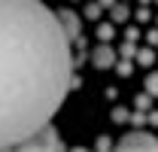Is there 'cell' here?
Returning <instances> with one entry per match:
<instances>
[{
	"instance_id": "1",
	"label": "cell",
	"mask_w": 158,
	"mask_h": 152,
	"mask_svg": "<svg viewBox=\"0 0 158 152\" xmlns=\"http://www.w3.org/2000/svg\"><path fill=\"white\" fill-rule=\"evenodd\" d=\"M70 76V40L58 15L40 0H0V149H19L52 122Z\"/></svg>"
},
{
	"instance_id": "2",
	"label": "cell",
	"mask_w": 158,
	"mask_h": 152,
	"mask_svg": "<svg viewBox=\"0 0 158 152\" xmlns=\"http://www.w3.org/2000/svg\"><path fill=\"white\" fill-rule=\"evenodd\" d=\"M19 149H61L58 131H55V128H52V122H49V125H43L37 134H31Z\"/></svg>"
},
{
	"instance_id": "3",
	"label": "cell",
	"mask_w": 158,
	"mask_h": 152,
	"mask_svg": "<svg viewBox=\"0 0 158 152\" xmlns=\"http://www.w3.org/2000/svg\"><path fill=\"white\" fill-rule=\"evenodd\" d=\"M118 149L131 152V149H146V152H155L158 149V137H152L149 131H131L118 140Z\"/></svg>"
},
{
	"instance_id": "4",
	"label": "cell",
	"mask_w": 158,
	"mask_h": 152,
	"mask_svg": "<svg viewBox=\"0 0 158 152\" xmlns=\"http://www.w3.org/2000/svg\"><path fill=\"white\" fill-rule=\"evenodd\" d=\"M91 64H94L98 70H106V67H113V64H116V52H113L106 43H100L98 49L91 52Z\"/></svg>"
},
{
	"instance_id": "5",
	"label": "cell",
	"mask_w": 158,
	"mask_h": 152,
	"mask_svg": "<svg viewBox=\"0 0 158 152\" xmlns=\"http://www.w3.org/2000/svg\"><path fill=\"white\" fill-rule=\"evenodd\" d=\"M58 21H61V27H64V34H67V40H76L79 37V21H76V15L73 12H61L58 15Z\"/></svg>"
},
{
	"instance_id": "6",
	"label": "cell",
	"mask_w": 158,
	"mask_h": 152,
	"mask_svg": "<svg viewBox=\"0 0 158 152\" xmlns=\"http://www.w3.org/2000/svg\"><path fill=\"white\" fill-rule=\"evenodd\" d=\"M146 91L152 97H158V73H149L146 76Z\"/></svg>"
},
{
	"instance_id": "7",
	"label": "cell",
	"mask_w": 158,
	"mask_h": 152,
	"mask_svg": "<svg viewBox=\"0 0 158 152\" xmlns=\"http://www.w3.org/2000/svg\"><path fill=\"white\" fill-rule=\"evenodd\" d=\"M113 19H116V21H125V19H128V12H125V6H116V15H113Z\"/></svg>"
},
{
	"instance_id": "8",
	"label": "cell",
	"mask_w": 158,
	"mask_h": 152,
	"mask_svg": "<svg viewBox=\"0 0 158 152\" xmlns=\"http://www.w3.org/2000/svg\"><path fill=\"white\" fill-rule=\"evenodd\" d=\"M110 34H113V27H110V24H103V27H100V40H110Z\"/></svg>"
}]
</instances>
